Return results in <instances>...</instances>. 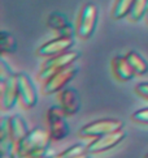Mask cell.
<instances>
[{
	"label": "cell",
	"instance_id": "cell-2",
	"mask_svg": "<svg viewBox=\"0 0 148 158\" xmlns=\"http://www.w3.org/2000/svg\"><path fill=\"white\" fill-rule=\"evenodd\" d=\"M47 131L52 141H60L69 135L66 114L60 106H51L45 114Z\"/></svg>",
	"mask_w": 148,
	"mask_h": 158
},
{
	"label": "cell",
	"instance_id": "cell-7",
	"mask_svg": "<svg viewBox=\"0 0 148 158\" xmlns=\"http://www.w3.org/2000/svg\"><path fill=\"white\" fill-rule=\"evenodd\" d=\"M77 73H78V67L74 64L65 67V68L60 69L59 72H56L47 81L43 82V86H42L43 94H53V93L61 92L76 77Z\"/></svg>",
	"mask_w": 148,
	"mask_h": 158
},
{
	"label": "cell",
	"instance_id": "cell-20",
	"mask_svg": "<svg viewBox=\"0 0 148 158\" xmlns=\"http://www.w3.org/2000/svg\"><path fill=\"white\" fill-rule=\"evenodd\" d=\"M135 92L139 95H142L143 98L148 99V82H139L138 85L135 86Z\"/></svg>",
	"mask_w": 148,
	"mask_h": 158
},
{
	"label": "cell",
	"instance_id": "cell-4",
	"mask_svg": "<svg viewBox=\"0 0 148 158\" xmlns=\"http://www.w3.org/2000/svg\"><path fill=\"white\" fill-rule=\"evenodd\" d=\"M123 129V122L118 119H99L90 122L78 131V135L84 139H96L103 135Z\"/></svg>",
	"mask_w": 148,
	"mask_h": 158
},
{
	"label": "cell",
	"instance_id": "cell-19",
	"mask_svg": "<svg viewBox=\"0 0 148 158\" xmlns=\"http://www.w3.org/2000/svg\"><path fill=\"white\" fill-rule=\"evenodd\" d=\"M131 119L136 123L148 124V107H144V109H140L138 111H135L131 115Z\"/></svg>",
	"mask_w": 148,
	"mask_h": 158
},
{
	"label": "cell",
	"instance_id": "cell-16",
	"mask_svg": "<svg viewBox=\"0 0 148 158\" xmlns=\"http://www.w3.org/2000/svg\"><path fill=\"white\" fill-rule=\"evenodd\" d=\"M135 0H117L112 10V17L115 20H121L130 15Z\"/></svg>",
	"mask_w": 148,
	"mask_h": 158
},
{
	"label": "cell",
	"instance_id": "cell-6",
	"mask_svg": "<svg viewBox=\"0 0 148 158\" xmlns=\"http://www.w3.org/2000/svg\"><path fill=\"white\" fill-rule=\"evenodd\" d=\"M18 102V82L16 73L0 76V105L4 111L13 109Z\"/></svg>",
	"mask_w": 148,
	"mask_h": 158
},
{
	"label": "cell",
	"instance_id": "cell-1",
	"mask_svg": "<svg viewBox=\"0 0 148 158\" xmlns=\"http://www.w3.org/2000/svg\"><path fill=\"white\" fill-rule=\"evenodd\" d=\"M51 137L48 131H45L42 127L33 128L29 133L17 144V157L18 158H27L33 153H37L39 150L48 149L51 144Z\"/></svg>",
	"mask_w": 148,
	"mask_h": 158
},
{
	"label": "cell",
	"instance_id": "cell-10",
	"mask_svg": "<svg viewBox=\"0 0 148 158\" xmlns=\"http://www.w3.org/2000/svg\"><path fill=\"white\" fill-rule=\"evenodd\" d=\"M74 46V37H64V35H59L55 39L45 42L38 48V55L39 56H44V58H51V56H56L60 55L65 51H69L72 47Z\"/></svg>",
	"mask_w": 148,
	"mask_h": 158
},
{
	"label": "cell",
	"instance_id": "cell-15",
	"mask_svg": "<svg viewBox=\"0 0 148 158\" xmlns=\"http://www.w3.org/2000/svg\"><path fill=\"white\" fill-rule=\"evenodd\" d=\"M125 56H126L127 61L130 63V65L133 67V69L135 71L136 75H146L148 72V63L139 52L131 50V51H129Z\"/></svg>",
	"mask_w": 148,
	"mask_h": 158
},
{
	"label": "cell",
	"instance_id": "cell-3",
	"mask_svg": "<svg viewBox=\"0 0 148 158\" xmlns=\"http://www.w3.org/2000/svg\"><path fill=\"white\" fill-rule=\"evenodd\" d=\"M79 56H81V54H79V51H76V50H69V51H65L60 55L51 56L43 64L41 72H39V75H38L39 81H43V82L47 81L56 72H59L60 69L65 68V67L74 64V61H76Z\"/></svg>",
	"mask_w": 148,
	"mask_h": 158
},
{
	"label": "cell",
	"instance_id": "cell-12",
	"mask_svg": "<svg viewBox=\"0 0 148 158\" xmlns=\"http://www.w3.org/2000/svg\"><path fill=\"white\" fill-rule=\"evenodd\" d=\"M47 26L51 30L56 31L59 35L64 37H74L73 26L70 25L66 15L61 12H53L48 16L47 19Z\"/></svg>",
	"mask_w": 148,
	"mask_h": 158
},
{
	"label": "cell",
	"instance_id": "cell-8",
	"mask_svg": "<svg viewBox=\"0 0 148 158\" xmlns=\"http://www.w3.org/2000/svg\"><path fill=\"white\" fill-rule=\"evenodd\" d=\"M16 76L18 82V101L25 109H33L38 102V93L31 78L24 72L16 73Z\"/></svg>",
	"mask_w": 148,
	"mask_h": 158
},
{
	"label": "cell",
	"instance_id": "cell-17",
	"mask_svg": "<svg viewBox=\"0 0 148 158\" xmlns=\"http://www.w3.org/2000/svg\"><path fill=\"white\" fill-rule=\"evenodd\" d=\"M0 47L3 54H14L17 50V41L10 33L2 30L0 31Z\"/></svg>",
	"mask_w": 148,
	"mask_h": 158
},
{
	"label": "cell",
	"instance_id": "cell-14",
	"mask_svg": "<svg viewBox=\"0 0 148 158\" xmlns=\"http://www.w3.org/2000/svg\"><path fill=\"white\" fill-rule=\"evenodd\" d=\"M9 128H10V136H12L16 145L29 133V128H27V124H26L25 119L20 115L10 116Z\"/></svg>",
	"mask_w": 148,
	"mask_h": 158
},
{
	"label": "cell",
	"instance_id": "cell-13",
	"mask_svg": "<svg viewBox=\"0 0 148 158\" xmlns=\"http://www.w3.org/2000/svg\"><path fill=\"white\" fill-rule=\"evenodd\" d=\"M112 69L115 76L118 78L119 81H129L135 77V71L133 67L130 65L125 55H117L112 59Z\"/></svg>",
	"mask_w": 148,
	"mask_h": 158
},
{
	"label": "cell",
	"instance_id": "cell-18",
	"mask_svg": "<svg viewBox=\"0 0 148 158\" xmlns=\"http://www.w3.org/2000/svg\"><path fill=\"white\" fill-rule=\"evenodd\" d=\"M148 13V0H135L130 12V20L139 21Z\"/></svg>",
	"mask_w": 148,
	"mask_h": 158
},
{
	"label": "cell",
	"instance_id": "cell-9",
	"mask_svg": "<svg viewBox=\"0 0 148 158\" xmlns=\"http://www.w3.org/2000/svg\"><path fill=\"white\" fill-rule=\"evenodd\" d=\"M125 137H126V132H125L123 129H119V131H115V132L107 133L100 137L94 139V141H91L86 146V149L91 154L103 153V152H107L112 148H115Z\"/></svg>",
	"mask_w": 148,
	"mask_h": 158
},
{
	"label": "cell",
	"instance_id": "cell-5",
	"mask_svg": "<svg viewBox=\"0 0 148 158\" xmlns=\"http://www.w3.org/2000/svg\"><path fill=\"white\" fill-rule=\"evenodd\" d=\"M98 17H99L98 7L94 3L84 4L78 17V24L76 29L77 35L81 39H88L94 34V31L96 29Z\"/></svg>",
	"mask_w": 148,
	"mask_h": 158
},
{
	"label": "cell",
	"instance_id": "cell-22",
	"mask_svg": "<svg viewBox=\"0 0 148 158\" xmlns=\"http://www.w3.org/2000/svg\"><path fill=\"white\" fill-rule=\"evenodd\" d=\"M146 19H147V22H148V13H147V16H146Z\"/></svg>",
	"mask_w": 148,
	"mask_h": 158
},
{
	"label": "cell",
	"instance_id": "cell-21",
	"mask_svg": "<svg viewBox=\"0 0 148 158\" xmlns=\"http://www.w3.org/2000/svg\"><path fill=\"white\" fill-rule=\"evenodd\" d=\"M90 154H91V153H88V152L86 150L84 153H81V154H78V156H74V157H72V158H90Z\"/></svg>",
	"mask_w": 148,
	"mask_h": 158
},
{
	"label": "cell",
	"instance_id": "cell-11",
	"mask_svg": "<svg viewBox=\"0 0 148 158\" xmlns=\"http://www.w3.org/2000/svg\"><path fill=\"white\" fill-rule=\"evenodd\" d=\"M59 103L66 116H72L81 109V97L74 88H64L59 94Z\"/></svg>",
	"mask_w": 148,
	"mask_h": 158
},
{
	"label": "cell",
	"instance_id": "cell-23",
	"mask_svg": "<svg viewBox=\"0 0 148 158\" xmlns=\"http://www.w3.org/2000/svg\"><path fill=\"white\" fill-rule=\"evenodd\" d=\"M144 158H148V154H146V156H144Z\"/></svg>",
	"mask_w": 148,
	"mask_h": 158
}]
</instances>
